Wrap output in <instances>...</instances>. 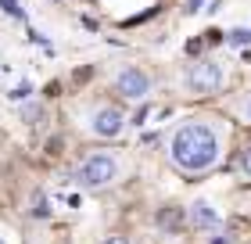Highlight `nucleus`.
Instances as JSON below:
<instances>
[{
	"instance_id": "1",
	"label": "nucleus",
	"mask_w": 251,
	"mask_h": 244,
	"mask_svg": "<svg viewBox=\"0 0 251 244\" xmlns=\"http://www.w3.org/2000/svg\"><path fill=\"white\" fill-rule=\"evenodd\" d=\"M226 151V126L219 119H183L169 133V165L183 176H204L219 169Z\"/></svg>"
},
{
	"instance_id": "2",
	"label": "nucleus",
	"mask_w": 251,
	"mask_h": 244,
	"mask_svg": "<svg viewBox=\"0 0 251 244\" xmlns=\"http://www.w3.org/2000/svg\"><path fill=\"white\" fill-rule=\"evenodd\" d=\"M122 172H126V155L119 147H104V151H90L75 165V183L86 190H108L122 180Z\"/></svg>"
},
{
	"instance_id": "3",
	"label": "nucleus",
	"mask_w": 251,
	"mask_h": 244,
	"mask_svg": "<svg viewBox=\"0 0 251 244\" xmlns=\"http://www.w3.org/2000/svg\"><path fill=\"white\" fill-rule=\"evenodd\" d=\"M187 86H190V94H219V90L226 86L223 61H215V57H201V61H194L187 68Z\"/></svg>"
},
{
	"instance_id": "4",
	"label": "nucleus",
	"mask_w": 251,
	"mask_h": 244,
	"mask_svg": "<svg viewBox=\"0 0 251 244\" xmlns=\"http://www.w3.org/2000/svg\"><path fill=\"white\" fill-rule=\"evenodd\" d=\"M86 130L94 136H100V140H115L126 130V111L119 104H97V108L86 115Z\"/></svg>"
},
{
	"instance_id": "5",
	"label": "nucleus",
	"mask_w": 251,
	"mask_h": 244,
	"mask_svg": "<svg viewBox=\"0 0 251 244\" xmlns=\"http://www.w3.org/2000/svg\"><path fill=\"white\" fill-rule=\"evenodd\" d=\"M115 94L126 97V101H144L151 94V76H147L144 68H136V65H126L115 76Z\"/></svg>"
},
{
	"instance_id": "6",
	"label": "nucleus",
	"mask_w": 251,
	"mask_h": 244,
	"mask_svg": "<svg viewBox=\"0 0 251 244\" xmlns=\"http://www.w3.org/2000/svg\"><path fill=\"white\" fill-rule=\"evenodd\" d=\"M187 223L194 226V230H212V226H219V212H215V205L212 201H194L190 208H187Z\"/></svg>"
},
{
	"instance_id": "7",
	"label": "nucleus",
	"mask_w": 251,
	"mask_h": 244,
	"mask_svg": "<svg viewBox=\"0 0 251 244\" xmlns=\"http://www.w3.org/2000/svg\"><path fill=\"white\" fill-rule=\"evenodd\" d=\"M233 172H237V176H241L244 183H251V147L237 151V158H233Z\"/></svg>"
},
{
	"instance_id": "8",
	"label": "nucleus",
	"mask_w": 251,
	"mask_h": 244,
	"mask_svg": "<svg viewBox=\"0 0 251 244\" xmlns=\"http://www.w3.org/2000/svg\"><path fill=\"white\" fill-rule=\"evenodd\" d=\"M230 108H233V115H237L241 122H248V126H251V90H244V94L237 97Z\"/></svg>"
},
{
	"instance_id": "9",
	"label": "nucleus",
	"mask_w": 251,
	"mask_h": 244,
	"mask_svg": "<svg viewBox=\"0 0 251 244\" xmlns=\"http://www.w3.org/2000/svg\"><path fill=\"white\" fill-rule=\"evenodd\" d=\"M22 119H25L29 126H36V119H43V108L40 104H25V108H22Z\"/></svg>"
},
{
	"instance_id": "10",
	"label": "nucleus",
	"mask_w": 251,
	"mask_h": 244,
	"mask_svg": "<svg viewBox=\"0 0 251 244\" xmlns=\"http://www.w3.org/2000/svg\"><path fill=\"white\" fill-rule=\"evenodd\" d=\"M226 40H230L233 47H244V43H251V29H233Z\"/></svg>"
},
{
	"instance_id": "11",
	"label": "nucleus",
	"mask_w": 251,
	"mask_h": 244,
	"mask_svg": "<svg viewBox=\"0 0 251 244\" xmlns=\"http://www.w3.org/2000/svg\"><path fill=\"white\" fill-rule=\"evenodd\" d=\"M0 11H7V15H15V18L22 15V7L15 4V0H0Z\"/></svg>"
},
{
	"instance_id": "12",
	"label": "nucleus",
	"mask_w": 251,
	"mask_h": 244,
	"mask_svg": "<svg viewBox=\"0 0 251 244\" xmlns=\"http://www.w3.org/2000/svg\"><path fill=\"white\" fill-rule=\"evenodd\" d=\"M104 244H129V237H126V234H108Z\"/></svg>"
},
{
	"instance_id": "13",
	"label": "nucleus",
	"mask_w": 251,
	"mask_h": 244,
	"mask_svg": "<svg viewBox=\"0 0 251 244\" xmlns=\"http://www.w3.org/2000/svg\"><path fill=\"white\" fill-rule=\"evenodd\" d=\"M183 11H187V15H194V11H201V0H187V7H183Z\"/></svg>"
}]
</instances>
